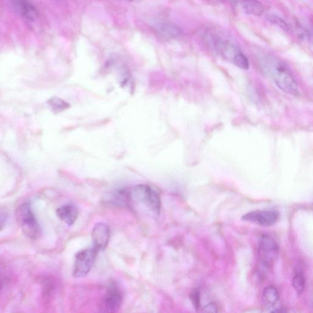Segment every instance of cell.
<instances>
[{
  "instance_id": "obj_1",
  "label": "cell",
  "mask_w": 313,
  "mask_h": 313,
  "mask_svg": "<svg viewBox=\"0 0 313 313\" xmlns=\"http://www.w3.org/2000/svg\"><path fill=\"white\" fill-rule=\"evenodd\" d=\"M263 68L279 89L294 96L300 95L297 82L288 67L277 58L267 56L262 63Z\"/></svg>"
},
{
  "instance_id": "obj_2",
  "label": "cell",
  "mask_w": 313,
  "mask_h": 313,
  "mask_svg": "<svg viewBox=\"0 0 313 313\" xmlns=\"http://www.w3.org/2000/svg\"><path fill=\"white\" fill-rule=\"evenodd\" d=\"M129 198L140 203L152 214L159 215L162 208V202L159 192L154 188L147 184L135 185L129 191Z\"/></svg>"
},
{
  "instance_id": "obj_3",
  "label": "cell",
  "mask_w": 313,
  "mask_h": 313,
  "mask_svg": "<svg viewBox=\"0 0 313 313\" xmlns=\"http://www.w3.org/2000/svg\"><path fill=\"white\" fill-rule=\"evenodd\" d=\"M205 39L207 44L212 50L234 65L239 56L243 53L238 45L229 39L219 35L217 33H207Z\"/></svg>"
},
{
  "instance_id": "obj_4",
  "label": "cell",
  "mask_w": 313,
  "mask_h": 313,
  "mask_svg": "<svg viewBox=\"0 0 313 313\" xmlns=\"http://www.w3.org/2000/svg\"><path fill=\"white\" fill-rule=\"evenodd\" d=\"M18 224L27 238L38 239L42 235L40 225L36 220L29 203H23L17 208L16 212Z\"/></svg>"
},
{
  "instance_id": "obj_5",
  "label": "cell",
  "mask_w": 313,
  "mask_h": 313,
  "mask_svg": "<svg viewBox=\"0 0 313 313\" xmlns=\"http://www.w3.org/2000/svg\"><path fill=\"white\" fill-rule=\"evenodd\" d=\"M259 255L261 263L264 267L270 268L274 265L279 256V247L272 237L267 235L261 237Z\"/></svg>"
},
{
  "instance_id": "obj_6",
  "label": "cell",
  "mask_w": 313,
  "mask_h": 313,
  "mask_svg": "<svg viewBox=\"0 0 313 313\" xmlns=\"http://www.w3.org/2000/svg\"><path fill=\"white\" fill-rule=\"evenodd\" d=\"M97 251L95 248L84 249L76 255L73 269L75 278H82L89 273L93 266Z\"/></svg>"
},
{
  "instance_id": "obj_7",
  "label": "cell",
  "mask_w": 313,
  "mask_h": 313,
  "mask_svg": "<svg viewBox=\"0 0 313 313\" xmlns=\"http://www.w3.org/2000/svg\"><path fill=\"white\" fill-rule=\"evenodd\" d=\"M279 218L278 212L275 211H254L243 215L242 220L262 226H271Z\"/></svg>"
},
{
  "instance_id": "obj_8",
  "label": "cell",
  "mask_w": 313,
  "mask_h": 313,
  "mask_svg": "<svg viewBox=\"0 0 313 313\" xmlns=\"http://www.w3.org/2000/svg\"><path fill=\"white\" fill-rule=\"evenodd\" d=\"M123 296L115 286L109 289L108 293L100 303L99 313H115L121 306Z\"/></svg>"
},
{
  "instance_id": "obj_9",
  "label": "cell",
  "mask_w": 313,
  "mask_h": 313,
  "mask_svg": "<svg viewBox=\"0 0 313 313\" xmlns=\"http://www.w3.org/2000/svg\"><path fill=\"white\" fill-rule=\"evenodd\" d=\"M13 7L21 17L29 25L37 22L39 16V12L32 3L27 1L13 2Z\"/></svg>"
},
{
  "instance_id": "obj_10",
  "label": "cell",
  "mask_w": 313,
  "mask_h": 313,
  "mask_svg": "<svg viewBox=\"0 0 313 313\" xmlns=\"http://www.w3.org/2000/svg\"><path fill=\"white\" fill-rule=\"evenodd\" d=\"M110 236V230L107 224L97 223L94 226L92 232L93 247L98 251L104 250L108 244Z\"/></svg>"
},
{
  "instance_id": "obj_11",
  "label": "cell",
  "mask_w": 313,
  "mask_h": 313,
  "mask_svg": "<svg viewBox=\"0 0 313 313\" xmlns=\"http://www.w3.org/2000/svg\"><path fill=\"white\" fill-rule=\"evenodd\" d=\"M153 29L160 37L166 39L179 38L184 35L183 32L178 26L165 21L154 23Z\"/></svg>"
},
{
  "instance_id": "obj_12",
  "label": "cell",
  "mask_w": 313,
  "mask_h": 313,
  "mask_svg": "<svg viewBox=\"0 0 313 313\" xmlns=\"http://www.w3.org/2000/svg\"><path fill=\"white\" fill-rule=\"evenodd\" d=\"M58 217L69 226L74 224L78 217V211L74 205L66 204L57 209Z\"/></svg>"
},
{
  "instance_id": "obj_13",
  "label": "cell",
  "mask_w": 313,
  "mask_h": 313,
  "mask_svg": "<svg viewBox=\"0 0 313 313\" xmlns=\"http://www.w3.org/2000/svg\"><path fill=\"white\" fill-rule=\"evenodd\" d=\"M237 7L241 8L246 14L261 16L264 13V9L262 4L257 1L233 2Z\"/></svg>"
},
{
  "instance_id": "obj_14",
  "label": "cell",
  "mask_w": 313,
  "mask_h": 313,
  "mask_svg": "<svg viewBox=\"0 0 313 313\" xmlns=\"http://www.w3.org/2000/svg\"><path fill=\"white\" fill-rule=\"evenodd\" d=\"M263 299L264 303L268 306H273L278 302L279 294L277 290L275 287H269L265 288L263 291Z\"/></svg>"
},
{
  "instance_id": "obj_15",
  "label": "cell",
  "mask_w": 313,
  "mask_h": 313,
  "mask_svg": "<svg viewBox=\"0 0 313 313\" xmlns=\"http://www.w3.org/2000/svg\"><path fill=\"white\" fill-rule=\"evenodd\" d=\"M47 103L51 110L56 113L65 111L71 107L69 103L57 97H51L48 100Z\"/></svg>"
},
{
  "instance_id": "obj_16",
  "label": "cell",
  "mask_w": 313,
  "mask_h": 313,
  "mask_svg": "<svg viewBox=\"0 0 313 313\" xmlns=\"http://www.w3.org/2000/svg\"><path fill=\"white\" fill-rule=\"evenodd\" d=\"M305 281L303 276L300 273L295 274L293 279V286L298 294H302L305 289Z\"/></svg>"
},
{
  "instance_id": "obj_17",
  "label": "cell",
  "mask_w": 313,
  "mask_h": 313,
  "mask_svg": "<svg viewBox=\"0 0 313 313\" xmlns=\"http://www.w3.org/2000/svg\"><path fill=\"white\" fill-rule=\"evenodd\" d=\"M269 20L274 25H277L285 31H290L291 30L290 25L282 19L280 17L276 16L275 14H270L268 16Z\"/></svg>"
},
{
  "instance_id": "obj_18",
  "label": "cell",
  "mask_w": 313,
  "mask_h": 313,
  "mask_svg": "<svg viewBox=\"0 0 313 313\" xmlns=\"http://www.w3.org/2000/svg\"><path fill=\"white\" fill-rule=\"evenodd\" d=\"M190 298L194 308L196 309H198L200 305V296L199 291L197 290H193L192 293H191Z\"/></svg>"
},
{
  "instance_id": "obj_19",
  "label": "cell",
  "mask_w": 313,
  "mask_h": 313,
  "mask_svg": "<svg viewBox=\"0 0 313 313\" xmlns=\"http://www.w3.org/2000/svg\"><path fill=\"white\" fill-rule=\"evenodd\" d=\"M202 313H218L217 306L214 303H210L204 307Z\"/></svg>"
},
{
  "instance_id": "obj_20",
  "label": "cell",
  "mask_w": 313,
  "mask_h": 313,
  "mask_svg": "<svg viewBox=\"0 0 313 313\" xmlns=\"http://www.w3.org/2000/svg\"><path fill=\"white\" fill-rule=\"evenodd\" d=\"M304 37L308 39V40L311 42L313 45V29L305 30L302 35Z\"/></svg>"
},
{
  "instance_id": "obj_21",
  "label": "cell",
  "mask_w": 313,
  "mask_h": 313,
  "mask_svg": "<svg viewBox=\"0 0 313 313\" xmlns=\"http://www.w3.org/2000/svg\"><path fill=\"white\" fill-rule=\"evenodd\" d=\"M270 313H287L283 309H276Z\"/></svg>"
}]
</instances>
